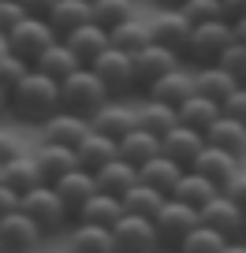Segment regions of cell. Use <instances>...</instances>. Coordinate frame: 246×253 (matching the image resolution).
Returning a JSON list of instances; mask_svg holds the SVG:
<instances>
[{
    "mask_svg": "<svg viewBox=\"0 0 246 253\" xmlns=\"http://www.w3.org/2000/svg\"><path fill=\"white\" fill-rule=\"evenodd\" d=\"M8 52H11V48H8V34H0V60H4Z\"/></svg>",
    "mask_w": 246,
    "mask_h": 253,
    "instance_id": "51",
    "label": "cell"
},
{
    "mask_svg": "<svg viewBox=\"0 0 246 253\" xmlns=\"http://www.w3.org/2000/svg\"><path fill=\"white\" fill-rule=\"evenodd\" d=\"M30 15V11L19 4V0H0V34H8L15 23H23V19Z\"/></svg>",
    "mask_w": 246,
    "mask_h": 253,
    "instance_id": "42",
    "label": "cell"
},
{
    "mask_svg": "<svg viewBox=\"0 0 246 253\" xmlns=\"http://www.w3.org/2000/svg\"><path fill=\"white\" fill-rule=\"evenodd\" d=\"M75 157H79L82 168L97 171L101 164H108V160L119 157V142H116V138H108V134H101V130H90V134L75 145Z\"/></svg>",
    "mask_w": 246,
    "mask_h": 253,
    "instance_id": "26",
    "label": "cell"
},
{
    "mask_svg": "<svg viewBox=\"0 0 246 253\" xmlns=\"http://www.w3.org/2000/svg\"><path fill=\"white\" fill-rule=\"evenodd\" d=\"M8 97H11V112H15L19 119H26V123H41V119H49L56 108H64V101H60V82L41 75L38 67H30V71L8 89Z\"/></svg>",
    "mask_w": 246,
    "mask_h": 253,
    "instance_id": "1",
    "label": "cell"
},
{
    "mask_svg": "<svg viewBox=\"0 0 246 253\" xmlns=\"http://www.w3.org/2000/svg\"><path fill=\"white\" fill-rule=\"evenodd\" d=\"M34 157H38V168H41V179H45V182H56L60 175H67L71 168H79V157H75V145L41 142Z\"/></svg>",
    "mask_w": 246,
    "mask_h": 253,
    "instance_id": "22",
    "label": "cell"
},
{
    "mask_svg": "<svg viewBox=\"0 0 246 253\" xmlns=\"http://www.w3.org/2000/svg\"><path fill=\"white\" fill-rule=\"evenodd\" d=\"M216 63H220L224 71H231V75H235V82H239V86H246V41H239V38H235L228 48H224V56H220Z\"/></svg>",
    "mask_w": 246,
    "mask_h": 253,
    "instance_id": "40",
    "label": "cell"
},
{
    "mask_svg": "<svg viewBox=\"0 0 246 253\" xmlns=\"http://www.w3.org/2000/svg\"><path fill=\"white\" fill-rule=\"evenodd\" d=\"M235 38H239V41H246V15H239V19H235Z\"/></svg>",
    "mask_w": 246,
    "mask_h": 253,
    "instance_id": "50",
    "label": "cell"
},
{
    "mask_svg": "<svg viewBox=\"0 0 246 253\" xmlns=\"http://www.w3.org/2000/svg\"><path fill=\"white\" fill-rule=\"evenodd\" d=\"M231 41H235V23H231V19L194 23L191 26V41H187V48H183V56H187L194 67H201V63H216Z\"/></svg>",
    "mask_w": 246,
    "mask_h": 253,
    "instance_id": "4",
    "label": "cell"
},
{
    "mask_svg": "<svg viewBox=\"0 0 246 253\" xmlns=\"http://www.w3.org/2000/svg\"><path fill=\"white\" fill-rule=\"evenodd\" d=\"M90 67L101 75L104 89H108L112 97L135 89V67H131V52H123V48L108 45L101 56H94V60H90Z\"/></svg>",
    "mask_w": 246,
    "mask_h": 253,
    "instance_id": "8",
    "label": "cell"
},
{
    "mask_svg": "<svg viewBox=\"0 0 246 253\" xmlns=\"http://www.w3.org/2000/svg\"><path fill=\"white\" fill-rule=\"evenodd\" d=\"M19 4H23V8L30 11V15H49L56 0H19Z\"/></svg>",
    "mask_w": 246,
    "mask_h": 253,
    "instance_id": "46",
    "label": "cell"
},
{
    "mask_svg": "<svg viewBox=\"0 0 246 253\" xmlns=\"http://www.w3.org/2000/svg\"><path fill=\"white\" fill-rule=\"evenodd\" d=\"M201 149H205V134L194 130V126H187V123H175L168 134H160V153L172 157L175 164H183V168H191Z\"/></svg>",
    "mask_w": 246,
    "mask_h": 253,
    "instance_id": "14",
    "label": "cell"
},
{
    "mask_svg": "<svg viewBox=\"0 0 246 253\" xmlns=\"http://www.w3.org/2000/svg\"><path fill=\"white\" fill-rule=\"evenodd\" d=\"M19 209H23V212L45 231V235H56V231H64L67 223H75L71 209L64 205V198L56 194L52 182H38L34 190L19 194Z\"/></svg>",
    "mask_w": 246,
    "mask_h": 253,
    "instance_id": "2",
    "label": "cell"
},
{
    "mask_svg": "<svg viewBox=\"0 0 246 253\" xmlns=\"http://www.w3.org/2000/svg\"><path fill=\"white\" fill-rule=\"evenodd\" d=\"M160 4H168V8H175V4H179V0H160Z\"/></svg>",
    "mask_w": 246,
    "mask_h": 253,
    "instance_id": "52",
    "label": "cell"
},
{
    "mask_svg": "<svg viewBox=\"0 0 246 253\" xmlns=\"http://www.w3.org/2000/svg\"><path fill=\"white\" fill-rule=\"evenodd\" d=\"M45 231L23 212V209H11L8 216H0V250H34L41 246Z\"/></svg>",
    "mask_w": 246,
    "mask_h": 253,
    "instance_id": "13",
    "label": "cell"
},
{
    "mask_svg": "<svg viewBox=\"0 0 246 253\" xmlns=\"http://www.w3.org/2000/svg\"><path fill=\"white\" fill-rule=\"evenodd\" d=\"M205 142L209 145H220V149H228V153H235L239 160H246V123H239L235 116L220 112V116L213 119V126L205 130Z\"/></svg>",
    "mask_w": 246,
    "mask_h": 253,
    "instance_id": "21",
    "label": "cell"
},
{
    "mask_svg": "<svg viewBox=\"0 0 246 253\" xmlns=\"http://www.w3.org/2000/svg\"><path fill=\"white\" fill-rule=\"evenodd\" d=\"M198 220L209 223V227H216L228 242H239V238H246V209L239 205L235 198H231L228 190H220L216 198H209L205 205L198 209Z\"/></svg>",
    "mask_w": 246,
    "mask_h": 253,
    "instance_id": "6",
    "label": "cell"
},
{
    "mask_svg": "<svg viewBox=\"0 0 246 253\" xmlns=\"http://www.w3.org/2000/svg\"><path fill=\"white\" fill-rule=\"evenodd\" d=\"M179 250L183 253H216V250H228V238H224L216 227H209V223L198 220L191 227V235L179 242Z\"/></svg>",
    "mask_w": 246,
    "mask_h": 253,
    "instance_id": "37",
    "label": "cell"
},
{
    "mask_svg": "<svg viewBox=\"0 0 246 253\" xmlns=\"http://www.w3.org/2000/svg\"><path fill=\"white\" fill-rule=\"evenodd\" d=\"M90 123H94V130H101V134H108V138H123L131 130V126H138V119H135V104H119V101H104L101 108L90 116Z\"/></svg>",
    "mask_w": 246,
    "mask_h": 253,
    "instance_id": "18",
    "label": "cell"
},
{
    "mask_svg": "<svg viewBox=\"0 0 246 253\" xmlns=\"http://www.w3.org/2000/svg\"><path fill=\"white\" fill-rule=\"evenodd\" d=\"M153 223H157L160 246H175V250H179V242L191 235V227L198 223V209L187 205V201H179V198H164V205H160V212L153 216Z\"/></svg>",
    "mask_w": 246,
    "mask_h": 253,
    "instance_id": "7",
    "label": "cell"
},
{
    "mask_svg": "<svg viewBox=\"0 0 246 253\" xmlns=\"http://www.w3.org/2000/svg\"><path fill=\"white\" fill-rule=\"evenodd\" d=\"M239 164H243V160H239L235 153H228V149H220V145H209L205 142V149L194 157L191 168H194V171H201L205 179H213L220 190H228L231 182L243 175V171H239Z\"/></svg>",
    "mask_w": 246,
    "mask_h": 253,
    "instance_id": "12",
    "label": "cell"
},
{
    "mask_svg": "<svg viewBox=\"0 0 246 253\" xmlns=\"http://www.w3.org/2000/svg\"><path fill=\"white\" fill-rule=\"evenodd\" d=\"M45 19L52 23V30L64 38V34H71L75 26H82V23L94 19V0H56Z\"/></svg>",
    "mask_w": 246,
    "mask_h": 253,
    "instance_id": "29",
    "label": "cell"
},
{
    "mask_svg": "<svg viewBox=\"0 0 246 253\" xmlns=\"http://www.w3.org/2000/svg\"><path fill=\"white\" fill-rule=\"evenodd\" d=\"M179 60H183V56L175 52V48L149 41L146 48H138V52L131 56V67H135V86H142V89H146L149 82H157L164 71H172Z\"/></svg>",
    "mask_w": 246,
    "mask_h": 253,
    "instance_id": "11",
    "label": "cell"
},
{
    "mask_svg": "<svg viewBox=\"0 0 246 253\" xmlns=\"http://www.w3.org/2000/svg\"><path fill=\"white\" fill-rule=\"evenodd\" d=\"M52 41H60V34L52 30V23L45 15H26L23 23H15L8 30V48L15 56H23L26 63H34Z\"/></svg>",
    "mask_w": 246,
    "mask_h": 253,
    "instance_id": "5",
    "label": "cell"
},
{
    "mask_svg": "<svg viewBox=\"0 0 246 253\" xmlns=\"http://www.w3.org/2000/svg\"><path fill=\"white\" fill-rule=\"evenodd\" d=\"M112 242H116V250H157L160 246L157 223L149 216H138V212L123 209V216L112 223Z\"/></svg>",
    "mask_w": 246,
    "mask_h": 253,
    "instance_id": "10",
    "label": "cell"
},
{
    "mask_svg": "<svg viewBox=\"0 0 246 253\" xmlns=\"http://www.w3.org/2000/svg\"><path fill=\"white\" fill-rule=\"evenodd\" d=\"M164 198H168V194L146 186V182H135V186L123 194V209H127V212H138V216H149V220H153V216L160 212V205H164Z\"/></svg>",
    "mask_w": 246,
    "mask_h": 253,
    "instance_id": "36",
    "label": "cell"
},
{
    "mask_svg": "<svg viewBox=\"0 0 246 253\" xmlns=\"http://www.w3.org/2000/svg\"><path fill=\"white\" fill-rule=\"evenodd\" d=\"M191 93H194V71H191V67H183V63H175L172 71H164L157 82L146 86V97H157V101L175 104V108H179Z\"/></svg>",
    "mask_w": 246,
    "mask_h": 253,
    "instance_id": "15",
    "label": "cell"
},
{
    "mask_svg": "<svg viewBox=\"0 0 246 253\" xmlns=\"http://www.w3.org/2000/svg\"><path fill=\"white\" fill-rule=\"evenodd\" d=\"M34 67H38L41 75H49V79H56V82H64L67 75L75 71V67H82L79 63V56L71 52V48L64 45V41H52V45L45 48V52L34 60Z\"/></svg>",
    "mask_w": 246,
    "mask_h": 253,
    "instance_id": "32",
    "label": "cell"
},
{
    "mask_svg": "<svg viewBox=\"0 0 246 253\" xmlns=\"http://www.w3.org/2000/svg\"><path fill=\"white\" fill-rule=\"evenodd\" d=\"M30 67H34V63H26L23 60V56H15V52H8V56H4V60H0V82H4V86H15V82L19 79H23V75L26 71H30Z\"/></svg>",
    "mask_w": 246,
    "mask_h": 253,
    "instance_id": "41",
    "label": "cell"
},
{
    "mask_svg": "<svg viewBox=\"0 0 246 253\" xmlns=\"http://www.w3.org/2000/svg\"><path fill=\"white\" fill-rule=\"evenodd\" d=\"M4 112H11V97H8V86L0 82V116H4Z\"/></svg>",
    "mask_w": 246,
    "mask_h": 253,
    "instance_id": "49",
    "label": "cell"
},
{
    "mask_svg": "<svg viewBox=\"0 0 246 253\" xmlns=\"http://www.w3.org/2000/svg\"><path fill=\"white\" fill-rule=\"evenodd\" d=\"M108 89H104L101 75L90 67V63H82V67H75L71 75H67L64 82H60V101H64V108L71 112H82V116H94L97 108H101L104 101H108Z\"/></svg>",
    "mask_w": 246,
    "mask_h": 253,
    "instance_id": "3",
    "label": "cell"
},
{
    "mask_svg": "<svg viewBox=\"0 0 246 253\" xmlns=\"http://www.w3.org/2000/svg\"><path fill=\"white\" fill-rule=\"evenodd\" d=\"M175 112H179V123H187V126H194V130L205 134L209 126H213V119L224 112V104L220 101H209V97H201V93H191Z\"/></svg>",
    "mask_w": 246,
    "mask_h": 253,
    "instance_id": "33",
    "label": "cell"
},
{
    "mask_svg": "<svg viewBox=\"0 0 246 253\" xmlns=\"http://www.w3.org/2000/svg\"><path fill=\"white\" fill-rule=\"evenodd\" d=\"M0 179L8 182L15 194H26V190H34L41 179V168H38V157H30V153H19V157H11L8 164H0Z\"/></svg>",
    "mask_w": 246,
    "mask_h": 253,
    "instance_id": "28",
    "label": "cell"
},
{
    "mask_svg": "<svg viewBox=\"0 0 246 253\" xmlns=\"http://www.w3.org/2000/svg\"><path fill=\"white\" fill-rule=\"evenodd\" d=\"M52 186H56V194L64 198V205L71 209V216H75V212H79V205L97 190V179H94V171H90V168L79 164V168H71L67 175H60Z\"/></svg>",
    "mask_w": 246,
    "mask_h": 253,
    "instance_id": "23",
    "label": "cell"
},
{
    "mask_svg": "<svg viewBox=\"0 0 246 253\" xmlns=\"http://www.w3.org/2000/svg\"><path fill=\"white\" fill-rule=\"evenodd\" d=\"M228 194H231V198H235L239 205L246 209V175H239V179L231 182V186H228Z\"/></svg>",
    "mask_w": 246,
    "mask_h": 253,
    "instance_id": "48",
    "label": "cell"
},
{
    "mask_svg": "<svg viewBox=\"0 0 246 253\" xmlns=\"http://www.w3.org/2000/svg\"><path fill=\"white\" fill-rule=\"evenodd\" d=\"M235 75L224 71L220 63H201V67H194V93L209 97V101H228L231 93H235Z\"/></svg>",
    "mask_w": 246,
    "mask_h": 253,
    "instance_id": "19",
    "label": "cell"
},
{
    "mask_svg": "<svg viewBox=\"0 0 246 253\" xmlns=\"http://www.w3.org/2000/svg\"><path fill=\"white\" fill-rule=\"evenodd\" d=\"M19 153H23L19 138L11 134V130H4V126H0V164H8V160H11V157H19Z\"/></svg>",
    "mask_w": 246,
    "mask_h": 253,
    "instance_id": "44",
    "label": "cell"
},
{
    "mask_svg": "<svg viewBox=\"0 0 246 253\" xmlns=\"http://www.w3.org/2000/svg\"><path fill=\"white\" fill-rule=\"evenodd\" d=\"M160 153V134H153V130H146V126H131L127 134L119 138V157L131 160V164H146L149 157H157Z\"/></svg>",
    "mask_w": 246,
    "mask_h": 253,
    "instance_id": "30",
    "label": "cell"
},
{
    "mask_svg": "<svg viewBox=\"0 0 246 253\" xmlns=\"http://www.w3.org/2000/svg\"><path fill=\"white\" fill-rule=\"evenodd\" d=\"M220 4H224V19H231V23L246 15V0H220Z\"/></svg>",
    "mask_w": 246,
    "mask_h": 253,
    "instance_id": "47",
    "label": "cell"
},
{
    "mask_svg": "<svg viewBox=\"0 0 246 253\" xmlns=\"http://www.w3.org/2000/svg\"><path fill=\"white\" fill-rule=\"evenodd\" d=\"M149 30H153V41H157V45H168V48H175V52L183 56L187 41H191V19L183 15L179 8H164L160 15L149 19Z\"/></svg>",
    "mask_w": 246,
    "mask_h": 253,
    "instance_id": "16",
    "label": "cell"
},
{
    "mask_svg": "<svg viewBox=\"0 0 246 253\" xmlns=\"http://www.w3.org/2000/svg\"><path fill=\"white\" fill-rule=\"evenodd\" d=\"M94 179H97V190H104V194H116V198H123L131 186L138 182V168L131 164V160H123V157H116V160H108V164H101L94 171Z\"/></svg>",
    "mask_w": 246,
    "mask_h": 253,
    "instance_id": "25",
    "label": "cell"
},
{
    "mask_svg": "<svg viewBox=\"0 0 246 253\" xmlns=\"http://www.w3.org/2000/svg\"><path fill=\"white\" fill-rule=\"evenodd\" d=\"M224 112H228V116H235L239 123H246V86H235V93L224 101Z\"/></svg>",
    "mask_w": 246,
    "mask_h": 253,
    "instance_id": "43",
    "label": "cell"
},
{
    "mask_svg": "<svg viewBox=\"0 0 246 253\" xmlns=\"http://www.w3.org/2000/svg\"><path fill=\"white\" fill-rule=\"evenodd\" d=\"M175 8L191 19V26L194 23H209V19H224V4L220 0H179Z\"/></svg>",
    "mask_w": 246,
    "mask_h": 253,
    "instance_id": "39",
    "label": "cell"
},
{
    "mask_svg": "<svg viewBox=\"0 0 246 253\" xmlns=\"http://www.w3.org/2000/svg\"><path fill=\"white\" fill-rule=\"evenodd\" d=\"M41 142H60V145H79L82 138L94 130V123H90V116H82V112H71V108H56L49 119H41Z\"/></svg>",
    "mask_w": 246,
    "mask_h": 253,
    "instance_id": "9",
    "label": "cell"
},
{
    "mask_svg": "<svg viewBox=\"0 0 246 253\" xmlns=\"http://www.w3.org/2000/svg\"><path fill=\"white\" fill-rule=\"evenodd\" d=\"M60 41H64L75 56H79V63H90L94 56H101L104 48L112 45V41H108V30H104L101 23H94V19H90V23H82V26H75V30L64 34Z\"/></svg>",
    "mask_w": 246,
    "mask_h": 253,
    "instance_id": "17",
    "label": "cell"
},
{
    "mask_svg": "<svg viewBox=\"0 0 246 253\" xmlns=\"http://www.w3.org/2000/svg\"><path fill=\"white\" fill-rule=\"evenodd\" d=\"M108 41L116 48H123V52L135 56L138 48H146L153 41V30H149V23H142L138 15H131L127 23H119V26H112V30H108Z\"/></svg>",
    "mask_w": 246,
    "mask_h": 253,
    "instance_id": "34",
    "label": "cell"
},
{
    "mask_svg": "<svg viewBox=\"0 0 246 253\" xmlns=\"http://www.w3.org/2000/svg\"><path fill=\"white\" fill-rule=\"evenodd\" d=\"M179 175H183V164H175V160L164 157V153H157V157H149L146 164H138V182L160 190V194H172L175 182H179Z\"/></svg>",
    "mask_w": 246,
    "mask_h": 253,
    "instance_id": "24",
    "label": "cell"
},
{
    "mask_svg": "<svg viewBox=\"0 0 246 253\" xmlns=\"http://www.w3.org/2000/svg\"><path fill=\"white\" fill-rule=\"evenodd\" d=\"M135 15V0H94V23H101L104 30L127 23Z\"/></svg>",
    "mask_w": 246,
    "mask_h": 253,
    "instance_id": "38",
    "label": "cell"
},
{
    "mask_svg": "<svg viewBox=\"0 0 246 253\" xmlns=\"http://www.w3.org/2000/svg\"><path fill=\"white\" fill-rule=\"evenodd\" d=\"M216 194H220V186H216L213 179H205V175L194 171V168H183L179 182H175V190L168 194V198H179V201H187V205L201 209L209 198H216Z\"/></svg>",
    "mask_w": 246,
    "mask_h": 253,
    "instance_id": "27",
    "label": "cell"
},
{
    "mask_svg": "<svg viewBox=\"0 0 246 253\" xmlns=\"http://www.w3.org/2000/svg\"><path fill=\"white\" fill-rule=\"evenodd\" d=\"M67 242H71V250H94V253H112V250H116V242H112V227H101V223H79V220H75Z\"/></svg>",
    "mask_w": 246,
    "mask_h": 253,
    "instance_id": "35",
    "label": "cell"
},
{
    "mask_svg": "<svg viewBox=\"0 0 246 253\" xmlns=\"http://www.w3.org/2000/svg\"><path fill=\"white\" fill-rule=\"evenodd\" d=\"M135 119H138V126H146L153 134H168V130L179 123V112H175V104H164V101H157V97H146L142 104H135Z\"/></svg>",
    "mask_w": 246,
    "mask_h": 253,
    "instance_id": "31",
    "label": "cell"
},
{
    "mask_svg": "<svg viewBox=\"0 0 246 253\" xmlns=\"http://www.w3.org/2000/svg\"><path fill=\"white\" fill-rule=\"evenodd\" d=\"M119 216H123V198L104 194V190H94V194L79 205L75 220H79V223H101V227H112Z\"/></svg>",
    "mask_w": 246,
    "mask_h": 253,
    "instance_id": "20",
    "label": "cell"
},
{
    "mask_svg": "<svg viewBox=\"0 0 246 253\" xmlns=\"http://www.w3.org/2000/svg\"><path fill=\"white\" fill-rule=\"evenodd\" d=\"M11 209H19V194H15L4 179H0V216H8Z\"/></svg>",
    "mask_w": 246,
    "mask_h": 253,
    "instance_id": "45",
    "label": "cell"
}]
</instances>
